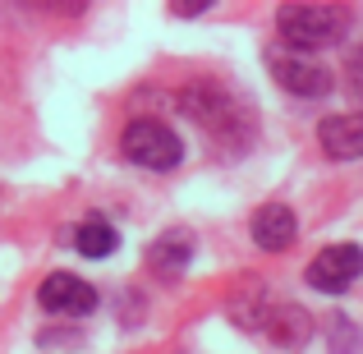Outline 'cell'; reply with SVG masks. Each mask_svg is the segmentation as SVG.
<instances>
[{"instance_id":"6da1fadb","label":"cell","mask_w":363,"mask_h":354,"mask_svg":"<svg viewBox=\"0 0 363 354\" xmlns=\"http://www.w3.org/2000/svg\"><path fill=\"white\" fill-rule=\"evenodd\" d=\"M350 28V14L340 5H285L276 9V33L294 51H318V46L340 42Z\"/></svg>"},{"instance_id":"7a4b0ae2","label":"cell","mask_w":363,"mask_h":354,"mask_svg":"<svg viewBox=\"0 0 363 354\" xmlns=\"http://www.w3.org/2000/svg\"><path fill=\"white\" fill-rule=\"evenodd\" d=\"M120 148H124V157L143 170H175L179 157H184V143L161 120H133L129 129H124Z\"/></svg>"},{"instance_id":"3957f363","label":"cell","mask_w":363,"mask_h":354,"mask_svg":"<svg viewBox=\"0 0 363 354\" xmlns=\"http://www.w3.org/2000/svg\"><path fill=\"white\" fill-rule=\"evenodd\" d=\"M359 272H363V248L359 244H331L308 262L303 281H308L313 290H322V294H340V290H350V285L359 281Z\"/></svg>"},{"instance_id":"277c9868","label":"cell","mask_w":363,"mask_h":354,"mask_svg":"<svg viewBox=\"0 0 363 354\" xmlns=\"http://www.w3.org/2000/svg\"><path fill=\"white\" fill-rule=\"evenodd\" d=\"M37 304L46 313H74V318H83V313L97 309V290L74 272H51L37 285Z\"/></svg>"},{"instance_id":"5b68a950","label":"cell","mask_w":363,"mask_h":354,"mask_svg":"<svg viewBox=\"0 0 363 354\" xmlns=\"http://www.w3.org/2000/svg\"><path fill=\"white\" fill-rule=\"evenodd\" d=\"M267 65H272L276 83H281L285 92H294V97H327V92H331V74L322 70V65H313V60L272 51V55H267Z\"/></svg>"},{"instance_id":"8992f818","label":"cell","mask_w":363,"mask_h":354,"mask_svg":"<svg viewBox=\"0 0 363 354\" xmlns=\"http://www.w3.org/2000/svg\"><path fill=\"white\" fill-rule=\"evenodd\" d=\"M294 235H299V221H294V212L285 203H262L253 212L257 248H267V253H285V248L294 244Z\"/></svg>"},{"instance_id":"52a82bcc","label":"cell","mask_w":363,"mask_h":354,"mask_svg":"<svg viewBox=\"0 0 363 354\" xmlns=\"http://www.w3.org/2000/svg\"><path fill=\"white\" fill-rule=\"evenodd\" d=\"M189 258H194V235L189 231H166L161 239H152V248H147V267L161 276V281L184 276Z\"/></svg>"},{"instance_id":"ba28073f","label":"cell","mask_w":363,"mask_h":354,"mask_svg":"<svg viewBox=\"0 0 363 354\" xmlns=\"http://www.w3.org/2000/svg\"><path fill=\"white\" fill-rule=\"evenodd\" d=\"M318 138H322V148H327V157L354 161V157H363V116H331V120H322Z\"/></svg>"},{"instance_id":"9c48e42d","label":"cell","mask_w":363,"mask_h":354,"mask_svg":"<svg viewBox=\"0 0 363 354\" xmlns=\"http://www.w3.org/2000/svg\"><path fill=\"white\" fill-rule=\"evenodd\" d=\"M267 331H272V341H276V345L299 350V345H308V336H313V318L299 309V304H285V309H276V313H272Z\"/></svg>"},{"instance_id":"30bf717a","label":"cell","mask_w":363,"mask_h":354,"mask_svg":"<svg viewBox=\"0 0 363 354\" xmlns=\"http://www.w3.org/2000/svg\"><path fill=\"white\" fill-rule=\"evenodd\" d=\"M74 244H79L83 258H111V253H116V244H120V235H116V226H111V221L88 216V221L79 226V235H74Z\"/></svg>"},{"instance_id":"8fae6325","label":"cell","mask_w":363,"mask_h":354,"mask_svg":"<svg viewBox=\"0 0 363 354\" xmlns=\"http://www.w3.org/2000/svg\"><path fill=\"white\" fill-rule=\"evenodd\" d=\"M350 70H354V97H363V51L350 60Z\"/></svg>"}]
</instances>
